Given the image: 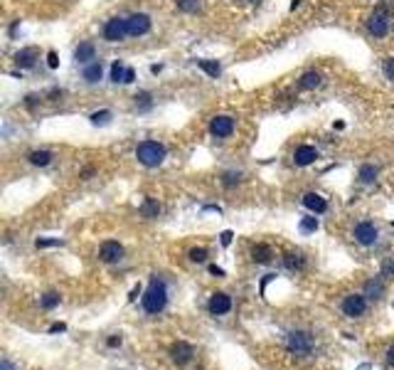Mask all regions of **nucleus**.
Segmentation results:
<instances>
[{
    "label": "nucleus",
    "instance_id": "obj_1",
    "mask_svg": "<svg viewBox=\"0 0 394 370\" xmlns=\"http://www.w3.org/2000/svg\"><path fill=\"white\" fill-rule=\"evenodd\" d=\"M141 304H143V311H145V313L158 316V313L168 306V286H165V281L158 279V277H153L150 284H148V289H145V294L141 296Z\"/></svg>",
    "mask_w": 394,
    "mask_h": 370
},
{
    "label": "nucleus",
    "instance_id": "obj_2",
    "mask_svg": "<svg viewBox=\"0 0 394 370\" xmlns=\"http://www.w3.org/2000/svg\"><path fill=\"white\" fill-rule=\"evenodd\" d=\"M136 158H138V163L145 165V168H158V165L165 160V146L158 143V141H143V143H138V148H136Z\"/></svg>",
    "mask_w": 394,
    "mask_h": 370
},
{
    "label": "nucleus",
    "instance_id": "obj_3",
    "mask_svg": "<svg viewBox=\"0 0 394 370\" xmlns=\"http://www.w3.org/2000/svg\"><path fill=\"white\" fill-rule=\"evenodd\" d=\"M286 345H288V350L296 353V355H308V353L313 350V338H310V333H306V331H291L288 338H286Z\"/></svg>",
    "mask_w": 394,
    "mask_h": 370
},
{
    "label": "nucleus",
    "instance_id": "obj_4",
    "mask_svg": "<svg viewBox=\"0 0 394 370\" xmlns=\"http://www.w3.org/2000/svg\"><path fill=\"white\" fill-rule=\"evenodd\" d=\"M340 308L347 318H360L367 311V299H365V294H350V296L342 299Z\"/></svg>",
    "mask_w": 394,
    "mask_h": 370
},
{
    "label": "nucleus",
    "instance_id": "obj_5",
    "mask_svg": "<svg viewBox=\"0 0 394 370\" xmlns=\"http://www.w3.org/2000/svg\"><path fill=\"white\" fill-rule=\"evenodd\" d=\"M367 30L374 37H384L389 32V13H387V8H377L372 13V18L367 20Z\"/></svg>",
    "mask_w": 394,
    "mask_h": 370
},
{
    "label": "nucleus",
    "instance_id": "obj_6",
    "mask_svg": "<svg viewBox=\"0 0 394 370\" xmlns=\"http://www.w3.org/2000/svg\"><path fill=\"white\" fill-rule=\"evenodd\" d=\"M126 30L131 37H141V35H148L150 32V18L145 13H133L126 18Z\"/></svg>",
    "mask_w": 394,
    "mask_h": 370
},
{
    "label": "nucleus",
    "instance_id": "obj_7",
    "mask_svg": "<svg viewBox=\"0 0 394 370\" xmlns=\"http://www.w3.org/2000/svg\"><path fill=\"white\" fill-rule=\"evenodd\" d=\"M126 35H128V30H126V20L123 18L106 20V25H104V40L106 42H121Z\"/></svg>",
    "mask_w": 394,
    "mask_h": 370
},
{
    "label": "nucleus",
    "instance_id": "obj_8",
    "mask_svg": "<svg viewBox=\"0 0 394 370\" xmlns=\"http://www.w3.org/2000/svg\"><path fill=\"white\" fill-rule=\"evenodd\" d=\"M377 237H379V232H377V227L372 225V222H360V225H355V242L357 245H362V247H372L374 242H377Z\"/></svg>",
    "mask_w": 394,
    "mask_h": 370
},
{
    "label": "nucleus",
    "instance_id": "obj_9",
    "mask_svg": "<svg viewBox=\"0 0 394 370\" xmlns=\"http://www.w3.org/2000/svg\"><path fill=\"white\" fill-rule=\"evenodd\" d=\"M210 133L215 138H229L234 133V119L232 116H215L210 123Z\"/></svg>",
    "mask_w": 394,
    "mask_h": 370
},
{
    "label": "nucleus",
    "instance_id": "obj_10",
    "mask_svg": "<svg viewBox=\"0 0 394 370\" xmlns=\"http://www.w3.org/2000/svg\"><path fill=\"white\" fill-rule=\"evenodd\" d=\"M207 308H210V313H212V316H225V313H229V311H232V299H229L227 294L217 291V294H212V296H210Z\"/></svg>",
    "mask_w": 394,
    "mask_h": 370
},
{
    "label": "nucleus",
    "instance_id": "obj_11",
    "mask_svg": "<svg viewBox=\"0 0 394 370\" xmlns=\"http://www.w3.org/2000/svg\"><path fill=\"white\" fill-rule=\"evenodd\" d=\"M192 355H195V348H192L190 343H185V340H177V343H172V345H170V358H172L177 365L190 363V360H192Z\"/></svg>",
    "mask_w": 394,
    "mask_h": 370
},
{
    "label": "nucleus",
    "instance_id": "obj_12",
    "mask_svg": "<svg viewBox=\"0 0 394 370\" xmlns=\"http://www.w3.org/2000/svg\"><path fill=\"white\" fill-rule=\"evenodd\" d=\"M99 257H101V262H106V264L121 262V259H123V247H121L118 242H104L101 249H99Z\"/></svg>",
    "mask_w": 394,
    "mask_h": 370
},
{
    "label": "nucleus",
    "instance_id": "obj_13",
    "mask_svg": "<svg viewBox=\"0 0 394 370\" xmlns=\"http://www.w3.org/2000/svg\"><path fill=\"white\" fill-rule=\"evenodd\" d=\"M318 160V151L313 148V146H298L296 151H293V163L296 165H310V163H315Z\"/></svg>",
    "mask_w": 394,
    "mask_h": 370
},
{
    "label": "nucleus",
    "instance_id": "obj_14",
    "mask_svg": "<svg viewBox=\"0 0 394 370\" xmlns=\"http://www.w3.org/2000/svg\"><path fill=\"white\" fill-rule=\"evenodd\" d=\"M303 208L310 210L313 215H323V213L328 210V203H325V198L318 195V193H306V195H303Z\"/></svg>",
    "mask_w": 394,
    "mask_h": 370
},
{
    "label": "nucleus",
    "instance_id": "obj_15",
    "mask_svg": "<svg viewBox=\"0 0 394 370\" xmlns=\"http://www.w3.org/2000/svg\"><path fill=\"white\" fill-rule=\"evenodd\" d=\"M74 60L79 64H91V60H96V47L91 42H82L77 50H74Z\"/></svg>",
    "mask_w": 394,
    "mask_h": 370
},
{
    "label": "nucleus",
    "instance_id": "obj_16",
    "mask_svg": "<svg viewBox=\"0 0 394 370\" xmlns=\"http://www.w3.org/2000/svg\"><path fill=\"white\" fill-rule=\"evenodd\" d=\"M35 62H37V50L35 47H25V50H20L15 55V64L20 69H30V67H35Z\"/></svg>",
    "mask_w": 394,
    "mask_h": 370
},
{
    "label": "nucleus",
    "instance_id": "obj_17",
    "mask_svg": "<svg viewBox=\"0 0 394 370\" xmlns=\"http://www.w3.org/2000/svg\"><path fill=\"white\" fill-rule=\"evenodd\" d=\"M323 84V74L320 72H306L301 79H298V87L301 89H318Z\"/></svg>",
    "mask_w": 394,
    "mask_h": 370
},
{
    "label": "nucleus",
    "instance_id": "obj_18",
    "mask_svg": "<svg viewBox=\"0 0 394 370\" xmlns=\"http://www.w3.org/2000/svg\"><path fill=\"white\" fill-rule=\"evenodd\" d=\"M377 173H379V168H377V165L365 163V165L357 170V180H360V183H365V185H369V183H374V180H377Z\"/></svg>",
    "mask_w": 394,
    "mask_h": 370
},
{
    "label": "nucleus",
    "instance_id": "obj_19",
    "mask_svg": "<svg viewBox=\"0 0 394 370\" xmlns=\"http://www.w3.org/2000/svg\"><path fill=\"white\" fill-rule=\"evenodd\" d=\"M382 294H384V284H382L379 279H369V281L365 284V296H367V299L379 301V299H382Z\"/></svg>",
    "mask_w": 394,
    "mask_h": 370
},
{
    "label": "nucleus",
    "instance_id": "obj_20",
    "mask_svg": "<svg viewBox=\"0 0 394 370\" xmlns=\"http://www.w3.org/2000/svg\"><path fill=\"white\" fill-rule=\"evenodd\" d=\"M101 74H104L101 62H91V64L84 67V79H86V84H96V82L101 79Z\"/></svg>",
    "mask_w": 394,
    "mask_h": 370
},
{
    "label": "nucleus",
    "instance_id": "obj_21",
    "mask_svg": "<svg viewBox=\"0 0 394 370\" xmlns=\"http://www.w3.org/2000/svg\"><path fill=\"white\" fill-rule=\"evenodd\" d=\"M52 151H32L30 155H28V160L32 163V165H40V168H45V165H50L52 163Z\"/></svg>",
    "mask_w": 394,
    "mask_h": 370
},
{
    "label": "nucleus",
    "instance_id": "obj_22",
    "mask_svg": "<svg viewBox=\"0 0 394 370\" xmlns=\"http://www.w3.org/2000/svg\"><path fill=\"white\" fill-rule=\"evenodd\" d=\"M197 67H200L205 74H210L212 79H217V77L222 74V67H220V62H215V60H197Z\"/></svg>",
    "mask_w": 394,
    "mask_h": 370
},
{
    "label": "nucleus",
    "instance_id": "obj_23",
    "mask_svg": "<svg viewBox=\"0 0 394 370\" xmlns=\"http://www.w3.org/2000/svg\"><path fill=\"white\" fill-rule=\"evenodd\" d=\"M141 215L143 217H158L160 215V205H158V200H153V198H145L143 200V205H141Z\"/></svg>",
    "mask_w": 394,
    "mask_h": 370
},
{
    "label": "nucleus",
    "instance_id": "obj_24",
    "mask_svg": "<svg viewBox=\"0 0 394 370\" xmlns=\"http://www.w3.org/2000/svg\"><path fill=\"white\" fill-rule=\"evenodd\" d=\"M283 264H286V269H303V267H306V259H303L301 252H288V254L283 257Z\"/></svg>",
    "mask_w": 394,
    "mask_h": 370
},
{
    "label": "nucleus",
    "instance_id": "obj_25",
    "mask_svg": "<svg viewBox=\"0 0 394 370\" xmlns=\"http://www.w3.org/2000/svg\"><path fill=\"white\" fill-rule=\"evenodd\" d=\"M175 5L182 13H197L202 8V0H175Z\"/></svg>",
    "mask_w": 394,
    "mask_h": 370
},
{
    "label": "nucleus",
    "instance_id": "obj_26",
    "mask_svg": "<svg viewBox=\"0 0 394 370\" xmlns=\"http://www.w3.org/2000/svg\"><path fill=\"white\" fill-rule=\"evenodd\" d=\"M126 69H128V67H123V62H121V60H116V62L111 64V77H109V79H111L113 84L123 82V79H126Z\"/></svg>",
    "mask_w": 394,
    "mask_h": 370
},
{
    "label": "nucleus",
    "instance_id": "obj_27",
    "mask_svg": "<svg viewBox=\"0 0 394 370\" xmlns=\"http://www.w3.org/2000/svg\"><path fill=\"white\" fill-rule=\"evenodd\" d=\"M252 254H254V259H256V262H261V264H266V262L274 257V252H271V247H269V245H256Z\"/></svg>",
    "mask_w": 394,
    "mask_h": 370
},
{
    "label": "nucleus",
    "instance_id": "obj_28",
    "mask_svg": "<svg viewBox=\"0 0 394 370\" xmlns=\"http://www.w3.org/2000/svg\"><path fill=\"white\" fill-rule=\"evenodd\" d=\"M89 121H91L94 126H106V123L111 121V111H109V109H101V111H94V114L89 116Z\"/></svg>",
    "mask_w": 394,
    "mask_h": 370
},
{
    "label": "nucleus",
    "instance_id": "obj_29",
    "mask_svg": "<svg viewBox=\"0 0 394 370\" xmlns=\"http://www.w3.org/2000/svg\"><path fill=\"white\" fill-rule=\"evenodd\" d=\"M40 304H42V308H55V306H59V294L57 291H47L45 296H40Z\"/></svg>",
    "mask_w": 394,
    "mask_h": 370
},
{
    "label": "nucleus",
    "instance_id": "obj_30",
    "mask_svg": "<svg viewBox=\"0 0 394 370\" xmlns=\"http://www.w3.org/2000/svg\"><path fill=\"white\" fill-rule=\"evenodd\" d=\"M133 99H136V106H138L141 111H148V109L153 106V99H150L148 92H141V94H136Z\"/></svg>",
    "mask_w": 394,
    "mask_h": 370
},
{
    "label": "nucleus",
    "instance_id": "obj_31",
    "mask_svg": "<svg viewBox=\"0 0 394 370\" xmlns=\"http://www.w3.org/2000/svg\"><path fill=\"white\" fill-rule=\"evenodd\" d=\"M187 257H190V262L202 264V262L207 259V249H205V247H192V249L187 252Z\"/></svg>",
    "mask_w": 394,
    "mask_h": 370
},
{
    "label": "nucleus",
    "instance_id": "obj_32",
    "mask_svg": "<svg viewBox=\"0 0 394 370\" xmlns=\"http://www.w3.org/2000/svg\"><path fill=\"white\" fill-rule=\"evenodd\" d=\"M315 230H318V217H303V220H301V232L310 235V232H315Z\"/></svg>",
    "mask_w": 394,
    "mask_h": 370
},
{
    "label": "nucleus",
    "instance_id": "obj_33",
    "mask_svg": "<svg viewBox=\"0 0 394 370\" xmlns=\"http://www.w3.org/2000/svg\"><path fill=\"white\" fill-rule=\"evenodd\" d=\"M242 180V173H234V170H229V173H225L222 175V183L227 185V188H232V185H237Z\"/></svg>",
    "mask_w": 394,
    "mask_h": 370
},
{
    "label": "nucleus",
    "instance_id": "obj_34",
    "mask_svg": "<svg viewBox=\"0 0 394 370\" xmlns=\"http://www.w3.org/2000/svg\"><path fill=\"white\" fill-rule=\"evenodd\" d=\"M382 277H384V279H392V277H394V259H387V262L382 264Z\"/></svg>",
    "mask_w": 394,
    "mask_h": 370
},
{
    "label": "nucleus",
    "instance_id": "obj_35",
    "mask_svg": "<svg viewBox=\"0 0 394 370\" xmlns=\"http://www.w3.org/2000/svg\"><path fill=\"white\" fill-rule=\"evenodd\" d=\"M384 77H387L389 82H394V57H389V60L384 62Z\"/></svg>",
    "mask_w": 394,
    "mask_h": 370
},
{
    "label": "nucleus",
    "instance_id": "obj_36",
    "mask_svg": "<svg viewBox=\"0 0 394 370\" xmlns=\"http://www.w3.org/2000/svg\"><path fill=\"white\" fill-rule=\"evenodd\" d=\"M47 67H50V69H57V67H59V57H57V52H47Z\"/></svg>",
    "mask_w": 394,
    "mask_h": 370
},
{
    "label": "nucleus",
    "instance_id": "obj_37",
    "mask_svg": "<svg viewBox=\"0 0 394 370\" xmlns=\"http://www.w3.org/2000/svg\"><path fill=\"white\" fill-rule=\"evenodd\" d=\"M232 237H234V235L227 230V232H222V235H220V242H222L225 247H229V245H232Z\"/></svg>",
    "mask_w": 394,
    "mask_h": 370
},
{
    "label": "nucleus",
    "instance_id": "obj_38",
    "mask_svg": "<svg viewBox=\"0 0 394 370\" xmlns=\"http://www.w3.org/2000/svg\"><path fill=\"white\" fill-rule=\"evenodd\" d=\"M35 245H37V247H57L59 240H37Z\"/></svg>",
    "mask_w": 394,
    "mask_h": 370
},
{
    "label": "nucleus",
    "instance_id": "obj_39",
    "mask_svg": "<svg viewBox=\"0 0 394 370\" xmlns=\"http://www.w3.org/2000/svg\"><path fill=\"white\" fill-rule=\"evenodd\" d=\"M133 82H136V72L128 67V69H126V79H123V84H133Z\"/></svg>",
    "mask_w": 394,
    "mask_h": 370
},
{
    "label": "nucleus",
    "instance_id": "obj_40",
    "mask_svg": "<svg viewBox=\"0 0 394 370\" xmlns=\"http://www.w3.org/2000/svg\"><path fill=\"white\" fill-rule=\"evenodd\" d=\"M106 345H109V348H118V345H121V336H111V338L106 340Z\"/></svg>",
    "mask_w": 394,
    "mask_h": 370
},
{
    "label": "nucleus",
    "instance_id": "obj_41",
    "mask_svg": "<svg viewBox=\"0 0 394 370\" xmlns=\"http://www.w3.org/2000/svg\"><path fill=\"white\" fill-rule=\"evenodd\" d=\"M138 296H141V286H133V289H131V294H128V301H136Z\"/></svg>",
    "mask_w": 394,
    "mask_h": 370
},
{
    "label": "nucleus",
    "instance_id": "obj_42",
    "mask_svg": "<svg viewBox=\"0 0 394 370\" xmlns=\"http://www.w3.org/2000/svg\"><path fill=\"white\" fill-rule=\"evenodd\" d=\"M210 272H212L215 277H225V269H222V267H217V264H212V267H210Z\"/></svg>",
    "mask_w": 394,
    "mask_h": 370
},
{
    "label": "nucleus",
    "instance_id": "obj_43",
    "mask_svg": "<svg viewBox=\"0 0 394 370\" xmlns=\"http://www.w3.org/2000/svg\"><path fill=\"white\" fill-rule=\"evenodd\" d=\"M62 331H67V326H64V323H55V326L50 328V333H62Z\"/></svg>",
    "mask_w": 394,
    "mask_h": 370
},
{
    "label": "nucleus",
    "instance_id": "obj_44",
    "mask_svg": "<svg viewBox=\"0 0 394 370\" xmlns=\"http://www.w3.org/2000/svg\"><path fill=\"white\" fill-rule=\"evenodd\" d=\"M387 363H389V365L394 368V345H392V348L387 350Z\"/></svg>",
    "mask_w": 394,
    "mask_h": 370
},
{
    "label": "nucleus",
    "instance_id": "obj_45",
    "mask_svg": "<svg viewBox=\"0 0 394 370\" xmlns=\"http://www.w3.org/2000/svg\"><path fill=\"white\" fill-rule=\"evenodd\" d=\"M47 96H50V99H57V96H64V92H62V89H52Z\"/></svg>",
    "mask_w": 394,
    "mask_h": 370
},
{
    "label": "nucleus",
    "instance_id": "obj_46",
    "mask_svg": "<svg viewBox=\"0 0 394 370\" xmlns=\"http://www.w3.org/2000/svg\"><path fill=\"white\" fill-rule=\"evenodd\" d=\"M35 101H37V96H35V94H30V96L25 99V104H28V106H35Z\"/></svg>",
    "mask_w": 394,
    "mask_h": 370
},
{
    "label": "nucleus",
    "instance_id": "obj_47",
    "mask_svg": "<svg viewBox=\"0 0 394 370\" xmlns=\"http://www.w3.org/2000/svg\"><path fill=\"white\" fill-rule=\"evenodd\" d=\"M150 72H153V74H160V72H163V64H153Z\"/></svg>",
    "mask_w": 394,
    "mask_h": 370
},
{
    "label": "nucleus",
    "instance_id": "obj_48",
    "mask_svg": "<svg viewBox=\"0 0 394 370\" xmlns=\"http://www.w3.org/2000/svg\"><path fill=\"white\" fill-rule=\"evenodd\" d=\"M0 368H3V370H13V365H10L5 358H3V363H0Z\"/></svg>",
    "mask_w": 394,
    "mask_h": 370
},
{
    "label": "nucleus",
    "instance_id": "obj_49",
    "mask_svg": "<svg viewBox=\"0 0 394 370\" xmlns=\"http://www.w3.org/2000/svg\"><path fill=\"white\" fill-rule=\"evenodd\" d=\"M333 128H338V131H342V128H345V123H342V121H335V123H333Z\"/></svg>",
    "mask_w": 394,
    "mask_h": 370
},
{
    "label": "nucleus",
    "instance_id": "obj_50",
    "mask_svg": "<svg viewBox=\"0 0 394 370\" xmlns=\"http://www.w3.org/2000/svg\"><path fill=\"white\" fill-rule=\"evenodd\" d=\"M301 3H303V0H291V10H296V8H298Z\"/></svg>",
    "mask_w": 394,
    "mask_h": 370
},
{
    "label": "nucleus",
    "instance_id": "obj_51",
    "mask_svg": "<svg viewBox=\"0 0 394 370\" xmlns=\"http://www.w3.org/2000/svg\"><path fill=\"white\" fill-rule=\"evenodd\" d=\"M249 3H256V0H249Z\"/></svg>",
    "mask_w": 394,
    "mask_h": 370
},
{
    "label": "nucleus",
    "instance_id": "obj_52",
    "mask_svg": "<svg viewBox=\"0 0 394 370\" xmlns=\"http://www.w3.org/2000/svg\"><path fill=\"white\" fill-rule=\"evenodd\" d=\"M392 225H394V222H392Z\"/></svg>",
    "mask_w": 394,
    "mask_h": 370
}]
</instances>
